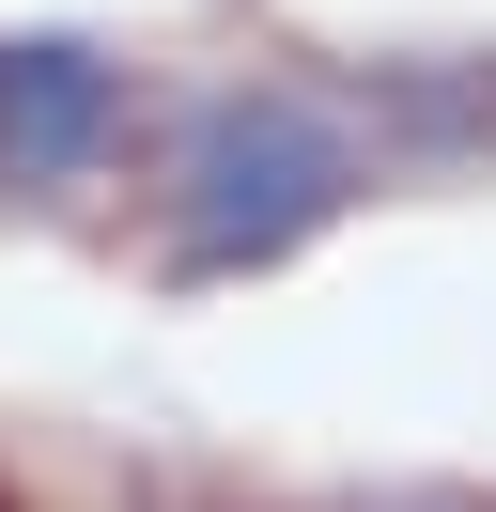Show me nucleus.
<instances>
[{
	"mask_svg": "<svg viewBox=\"0 0 496 512\" xmlns=\"http://www.w3.org/2000/svg\"><path fill=\"white\" fill-rule=\"evenodd\" d=\"M372 187L357 125L295 78H248V94H202L171 125V264L186 280H248V264L310 249L341 202Z\"/></svg>",
	"mask_w": 496,
	"mask_h": 512,
	"instance_id": "nucleus-1",
	"label": "nucleus"
},
{
	"mask_svg": "<svg viewBox=\"0 0 496 512\" xmlns=\"http://www.w3.org/2000/svg\"><path fill=\"white\" fill-rule=\"evenodd\" d=\"M124 140V63L78 32H0V202H47L78 171H109Z\"/></svg>",
	"mask_w": 496,
	"mask_h": 512,
	"instance_id": "nucleus-2",
	"label": "nucleus"
},
{
	"mask_svg": "<svg viewBox=\"0 0 496 512\" xmlns=\"http://www.w3.org/2000/svg\"><path fill=\"white\" fill-rule=\"evenodd\" d=\"M372 140H403V156H481L496 140V63H419L372 94Z\"/></svg>",
	"mask_w": 496,
	"mask_h": 512,
	"instance_id": "nucleus-3",
	"label": "nucleus"
},
{
	"mask_svg": "<svg viewBox=\"0 0 496 512\" xmlns=\"http://www.w3.org/2000/svg\"><path fill=\"white\" fill-rule=\"evenodd\" d=\"M403 512H496V497H403Z\"/></svg>",
	"mask_w": 496,
	"mask_h": 512,
	"instance_id": "nucleus-4",
	"label": "nucleus"
},
{
	"mask_svg": "<svg viewBox=\"0 0 496 512\" xmlns=\"http://www.w3.org/2000/svg\"><path fill=\"white\" fill-rule=\"evenodd\" d=\"M0 512H16V497H0Z\"/></svg>",
	"mask_w": 496,
	"mask_h": 512,
	"instance_id": "nucleus-5",
	"label": "nucleus"
}]
</instances>
